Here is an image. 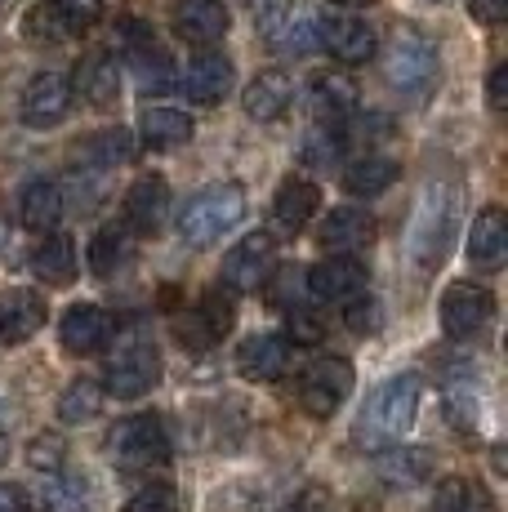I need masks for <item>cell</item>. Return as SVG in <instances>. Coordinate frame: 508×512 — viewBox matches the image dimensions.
I'll list each match as a JSON object with an SVG mask.
<instances>
[{
  "mask_svg": "<svg viewBox=\"0 0 508 512\" xmlns=\"http://www.w3.org/2000/svg\"><path fill=\"white\" fill-rule=\"evenodd\" d=\"M317 36H321V18L312 14V9H295L290 5L286 14L277 18V23L263 32V41H268L277 54H308V49H317Z\"/></svg>",
  "mask_w": 508,
  "mask_h": 512,
  "instance_id": "484cf974",
  "label": "cell"
},
{
  "mask_svg": "<svg viewBox=\"0 0 508 512\" xmlns=\"http://www.w3.org/2000/svg\"><path fill=\"white\" fill-rule=\"evenodd\" d=\"M361 290H366V268H361L353 254H330V259L308 268V294L317 303H344Z\"/></svg>",
  "mask_w": 508,
  "mask_h": 512,
  "instance_id": "9a60e30c",
  "label": "cell"
},
{
  "mask_svg": "<svg viewBox=\"0 0 508 512\" xmlns=\"http://www.w3.org/2000/svg\"><path fill=\"white\" fill-rule=\"evenodd\" d=\"M107 388L99 379H72L63 392H58V419L63 423H90L103 415Z\"/></svg>",
  "mask_w": 508,
  "mask_h": 512,
  "instance_id": "836d02e7",
  "label": "cell"
},
{
  "mask_svg": "<svg viewBox=\"0 0 508 512\" xmlns=\"http://www.w3.org/2000/svg\"><path fill=\"white\" fill-rule=\"evenodd\" d=\"M90 504V490H85V477H76V472H50L41 486V495H36V508L41 512H85Z\"/></svg>",
  "mask_w": 508,
  "mask_h": 512,
  "instance_id": "e575fe53",
  "label": "cell"
},
{
  "mask_svg": "<svg viewBox=\"0 0 508 512\" xmlns=\"http://www.w3.org/2000/svg\"><path fill=\"white\" fill-rule=\"evenodd\" d=\"M23 36L32 45H58V41H67V18H63V9H58V0H41V5H32L27 9V18H23Z\"/></svg>",
  "mask_w": 508,
  "mask_h": 512,
  "instance_id": "d590c367",
  "label": "cell"
},
{
  "mask_svg": "<svg viewBox=\"0 0 508 512\" xmlns=\"http://www.w3.org/2000/svg\"><path fill=\"white\" fill-rule=\"evenodd\" d=\"M32 272L36 281H45L50 290H67L76 281V245L67 236H41V245L32 250Z\"/></svg>",
  "mask_w": 508,
  "mask_h": 512,
  "instance_id": "4316f807",
  "label": "cell"
},
{
  "mask_svg": "<svg viewBox=\"0 0 508 512\" xmlns=\"http://www.w3.org/2000/svg\"><path fill=\"white\" fill-rule=\"evenodd\" d=\"M76 90H81V98L94 107H116V98H121V67H116V58L90 54L81 67H76Z\"/></svg>",
  "mask_w": 508,
  "mask_h": 512,
  "instance_id": "83f0119b",
  "label": "cell"
},
{
  "mask_svg": "<svg viewBox=\"0 0 508 512\" xmlns=\"http://www.w3.org/2000/svg\"><path fill=\"white\" fill-rule=\"evenodd\" d=\"M281 512H330V495L321 486H308V490H299Z\"/></svg>",
  "mask_w": 508,
  "mask_h": 512,
  "instance_id": "bcb514c9",
  "label": "cell"
},
{
  "mask_svg": "<svg viewBox=\"0 0 508 512\" xmlns=\"http://www.w3.org/2000/svg\"><path fill=\"white\" fill-rule=\"evenodd\" d=\"M317 241H321V250H330V254H353L361 245L375 241V219H370L366 210H357V205H339V210H330L326 219H321Z\"/></svg>",
  "mask_w": 508,
  "mask_h": 512,
  "instance_id": "44dd1931",
  "label": "cell"
},
{
  "mask_svg": "<svg viewBox=\"0 0 508 512\" xmlns=\"http://www.w3.org/2000/svg\"><path fill=\"white\" fill-rule=\"evenodd\" d=\"M388 486H419V481L433 477V455L424 446H388L379 459Z\"/></svg>",
  "mask_w": 508,
  "mask_h": 512,
  "instance_id": "1f68e13d",
  "label": "cell"
},
{
  "mask_svg": "<svg viewBox=\"0 0 508 512\" xmlns=\"http://www.w3.org/2000/svg\"><path fill=\"white\" fill-rule=\"evenodd\" d=\"M508 254V219L500 205H486V210H477L473 228H468V263L473 268H500Z\"/></svg>",
  "mask_w": 508,
  "mask_h": 512,
  "instance_id": "603a6c76",
  "label": "cell"
},
{
  "mask_svg": "<svg viewBox=\"0 0 508 512\" xmlns=\"http://www.w3.org/2000/svg\"><path fill=\"white\" fill-rule=\"evenodd\" d=\"M290 103H295V81H290L281 67H268V72H259L246 85V94H241V107H246V116H250V121H259V125L281 121V116L290 112Z\"/></svg>",
  "mask_w": 508,
  "mask_h": 512,
  "instance_id": "ac0fdd59",
  "label": "cell"
},
{
  "mask_svg": "<svg viewBox=\"0 0 508 512\" xmlns=\"http://www.w3.org/2000/svg\"><path fill=\"white\" fill-rule=\"evenodd\" d=\"M277 272V236L272 232H250L223 254V285L232 294H250Z\"/></svg>",
  "mask_w": 508,
  "mask_h": 512,
  "instance_id": "52a82bcc",
  "label": "cell"
},
{
  "mask_svg": "<svg viewBox=\"0 0 508 512\" xmlns=\"http://www.w3.org/2000/svg\"><path fill=\"white\" fill-rule=\"evenodd\" d=\"M192 116L179 112V107H143L139 116V134L148 147H179L192 139Z\"/></svg>",
  "mask_w": 508,
  "mask_h": 512,
  "instance_id": "4dcf8cb0",
  "label": "cell"
},
{
  "mask_svg": "<svg viewBox=\"0 0 508 512\" xmlns=\"http://www.w3.org/2000/svg\"><path fill=\"white\" fill-rule=\"evenodd\" d=\"M317 205H321L317 183L304 179V174H290V179H281L277 196H272V219H277L286 232H299V228H308Z\"/></svg>",
  "mask_w": 508,
  "mask_h": 512,
  "instance_id": "d4e9b609",
  "label": "cell"
},
{
  "mask_svg": "<svg viewBox=\"0 0 508 512\" xmlns=\"http://www.w3.org/2000/svg\"><path fill=\"white\" fill-rule=\"evenodd\" d=\"M45 326V299L27 285L0 294V343H23Z\"/></svg>",
  "mask_w": 508,
  "mask_h": 512,
  "instance_id": "7402d4cb",
  "label": "cell"
},
{
  "mask_svg": "<svg viewBox=\"0 0 508 512\" xmlns=\"http://www.w3.org/2000/svg\"><path fill=\"white\" fill-rule=\"evenodd\" d=\"M197 317L210 326L214 339H223V334H232V326H237V294L223 290V285H214V290L201 294L197 303Z\"/></svg>",
  "mask_w": 508,
  "mask_h": 512,
  "instance_id": "74e56055",
  "label": "cell"
},
{
  "mask_svg": "<svg viewBox=\"0 0 508 512\" xmlns=\"http://www.w3.org/2000/svg\"><path fill=\"white\" fill-rule=\"evenodd\" d=\"M125 512H179V495H174L170 486H143L139 495H130V504H125Z\"/></svg>",
  "mask_w": 508,
  "mask_h": 512,
  "instance_id": "7bdbcfd3",
  "label": "cell"
},
{
  "mask_svg": "<svg viewBox=\"0 0 508 512\" xmlns=\"http://www.w3.org/2000/svg\"><path fill=\"white\" fill-rule=\"evenodd\" d=\"M116 49L130 58V67H134L143 90H165V85L174 81L170 54L156 45L152 27L143 23V18H121V23H116Z\"/></svg>",
  "mask_w": 508,
  "mask_h": 512,
  "instance_id": "ba28073f",
  "label": "cell"
},
{
  "mask_svg": "<svg viewBox=\"0 0 508 512\" xmlns=\"http://www.w3.org/2000/svg\"><path fill=\"white\" fill-rule=\"evenodd\" d=\"M486 98H491L495 112H504L508 107V67H491V81H486Z\"/></svg>",
  "mask_w": 508,
  "mask_h": 512,
  "instance_id": "c3c4849f",
  "label": "cell"
},
{
  "mask_svg": "<svg viewBox=\"0 0 508 512\" xmlns=\"http://www.w3.org/2000/svg\"><path fill=\"white\" fill-rule=\"evenodd\" d=\"M58 9H63V18H67V32L81 36V32H90V27L99 23L103 0H58Z\"/></svg>",
  "mask_w": 508,
  "mask_h": 512,
  "instance_id": "ee69618b",
  "label": "cell"
},
{
  "mask_svg": "<svg viewBox=\"0 0 508 512\" xmlns=\"http://www.w3.org/2000/svg\"><path fill=\"white\" fill-rule=\"evenodd\" d=\"M397 174H402V165L393 161V156H375V152H366L361 161H353L344 170V192L348 196H379V192H388V187L397 183Z\"/></svg>",
  "mask_w": 508,
  "mask_h": 512,
  "instance_id": "f546056e",
  "label": "cell"
},
{
  "mask_svg": "<svg viewBox=\"0 0 508 512\" xmlns=\"http://www.w3.org/2000/svg\"><path fill=\"white\" fill-rule=\"evenodd\" d=\"M344 130L339 125H317V130L304 134V161L317 165V170H326V165H335L339 156H344Z\"/></svg>",
  "mask_w": 508,
  "mask_h": 512,
  "instance_id": "f35d334b",
  "label": "cell"
},
{
  "mask_svg": "<svg viewBox=\"0 0 508 512\" xmlns=\"http://www.w3.org/2000/svg\"><path fill=\"white\" fill-rule=\"evenodd\" d=\"M63 187L50 183V179H32L18 192V223H23L27 232H54L58 219H63Z\"/></svg>",
  "mask_w": 508,
  "mask_h": 512,
  "instance_id": "cb8c5ba5",
  "label": "cell"
},
{
  "mask_svg": "<svg viewBox=\"0 0 508 512\" xmlns=\"http://www.w3.org/2000/svg\"><path fill=\"white\" fill-rule=\"evenodd\" d=\"M170 326H174V339H179L183 348H192V352H205V348H214V343H219V339L210 334V326H205V321L197 317V308H192V312H179Z\"/></svg>",
  "mask_w": 508,
  "mask_h": 512,
  "instance_id": "b9f144b4",
  "label": "cell"
},
{
  "mask_svg": "<svg viewBox=\"0 0 508 512\" xmlns=\"http://www.w3.org/2000/svg\"><path fill=\"white\" fill-rule=\"evenodd\" d=\"M5 236H9V228H5V223H0V254H5Z\"/></svg>",
  "mask_w": 508,
  "mask_h": 512,
  "instance_id": "816d5d0a",
  "label": "cell"
},
{
  "mask_svg": "<svg viewBox=\"0 0 508 512\" xmlns=\"http://www.w3.org/2000/svg\"><path fill=\"white\" fill-rule=\"evenodd\" d=\"M241 219H246V187L228 179V183L201 187V192L192 196L188 205H183L179 232H183V241H188V245L205 250V245H214L223 232L237 228Z\"/></svg>",
  "mask_w": 508,
  "mask_h": 512,
  "instance_id": "6da1fadb",
  "label": "cell"
},
{
  "mask_svg": "<svg viewBox=\"0 0 508 512\" xmlns=\"http://www.w3.org/2000/svg\"><path fill=\"white\" fill-rule=\"evenodd\" d=\"M130 259H134V236L125 223H103V228L90 236V272L94 277H112V272H121Z\"/></svg>",
  "mask_w": 508,
  "mask_h": 512,
  "instance_id": "f1b7e54d",
  "label": "cell"
},
{
  "mask_svg": "<svg viewBox=\"0 0 508 512\" xmlns=\"http://www.w3.org/2000/svg\"><path fill=\"white\" fill-rule=\"evenodd\" d=\"M308 103L321 125H344L348 116H357L361 90L353 76H344V72H317L308 85Z\"/></svg>",
  "mask_w": 508,
  "mask_h": 512,
  "instance_id": "e0dca14e",
  "label": "cell"
},
{
  "mask_svg": "<svg viewBox=\"0 0 508 512\" xmlns=\"http://www.w3.org/2000/svg\"><path fill=\"white\" fill-rule=\"evenodd\" d=\"M232 27V14L223 0H174V32L188 45H214Z\"/></svg>",
  "mask_w": 508,
  "mask_h": 512,
  "instance_id": "2e32d148",
  "label": "cell"
},
{
  "mask_svg": "<svg viewBox=\"0 0 508 512\" xmlns=\"http://www.w3.org/2000/svg\"><path fill=\"white\" fill-rule=\"evenodd\" d=\"M344 326L353 334H379L384 326V308H379L375 294H353V299H344Z\"/></svg>",
  "mask_w": 508,
  "mask_h": 512,
  "instance_id": "60d3db41",
  "label": "cell"
},
{
  "mask_svg": "<svg viewBox=\"0 0 508 512\" xmlns=\"http://www.w3.org/2000/svg\"><path fill=\"white\" fill-rule=\"evenodd\" d=\"M353 383H357L353 361L321 357V361H312L304 370V379H299V406H304L312 419H330L348 397H353Z\"/></svg>",
  "mask_w": 508,
  "mask_h": 512,
  "instance_id": "8992f818",
  "label": "cell"
},
{
  "mask_svg": "<svg viewBox=\"0 0 508 512\" xmlns=\"http://www.w3.org/2000/svg\"><path fill=\"white\" fill-rule=\"evenodd\" d=\"M103 379H107V392L121 401H134V397H143V392H152L156 383H161V352H156V343L143 339V334L121 339L107 352Z\"/></svg>",
  "mask_w": 508,
  "mask_h": 512,
  "instance_id": "277c9868",
  "label": "cell"
},
{
  "mask_svg": "<svg viewBox=\"0 0 508 512\" xmlns=\"http://www.w3.org/2000/svg\"><path fill=\"white\" fill-rule=\"evenodd\" d=\"M107 459L116 468H156L170 459V432H165L161 415H130L107 432Z\"/></svg>",
  "mask_w": 508,
  "mask_h": 512,
  "instance_id": "5b68a950",
  "label": "cell"
},
{
  "mask_svg": "<svg viewBox=\"0 0 508 512\" xmlns=\"http://www.w3.org/2000/svg\"><path fill=\"white\" fill-rule=\"evenodd\" d=\"M468 14H473L477 23L495 27V23H504L508 18V0H468Z\"/></svg>",
  "mask_w": 508,
  "mask_h": 512,
  "instance_id": "7dc6e473",
  "label": "cell"
},
{
  "mask_svg": "<svg viewBox=\"0 0 508 512\" xmlns=\"http://www.w3.org/2000/svg\"><path fill=\"white\" fill-rule=\"evenodd\" d=\"M286 366H290V343L281 339V334H272V330L250 334V339L237 348V370H241V379H250V383L281 379Z\"/></svg>",
  "mask_w": 508,
  "mask_h": 512,
  "instance_id": "d6986e66",
  "label": "cell"
},
{
  "mask_svg": "<svg viewBox=\"0 0 508 512\" xmlns=\"http://www.w3.org/2000/svg\"><path fill=\"white\" fill-rule=\"evenodd\" d=\"M330 5H344V9H357V5H370V0H330Z\"/></svg>",
  "mask_w": 508,
  "mask_h": 512,
  "instance_id": "f907efd6",
  "label": "cell"
},
{
  "mask_svg": "<svg viewBox=\"0 0 508 512\" xmlns=\"http://www.w3.org/2000/svg\"><path fill=\"white\" fill-rule=\"evenodd\" d=\"M232 81H237V67H232L228 54H214V49H205V54H197L188 67L179 72V90L192 98V103L201 107H214L223 103L232 90Z\"/></svg>",
  "mask_w": 508,
  "mask_h": 512,
  "instance_id": "7c38bea8",
  "label": "cell"
},
{
  "mask_svg": "<svg viewBox=\"0 0 508 512\" xmlns=\"http://www.w3.org/2000/svg\"><path fill=\"white\" fill-rule=\"evenodd\" d=\"M388 85L406 98H424L437 85V45L419 27H402L384 54Z\"/></svg>",
  "mask_w": 508,
  "mask_h": 512,
  "instance_id": "3957f363",
  "label": "cell"
},
{
  "mask_svg": "<svg viewBox=\"0 0 508 512\" xmlns=\"http://www.w3.org/2000/svg\"><path fill=\"white\" fill-rule=\"evenodd\" d=\"M165 210H170V183L161 174H143L130 183V192H125V228L130 232H156Z\"/></svg>",
  "mask_w": 508,
  "mask_h": 512,
  "instance_id": "ffe728a7",
  "label": "cell"
},
{
  "mask_svg": "<svg viewBox=\"0 0 508 512\" xmlns=\"http://www.w3.org/2000/svg\"><path fill=\"white\" fill-rule=\"evenodd\" d=\"M455 228V201L442 192H428L424 205H419L415 223H410V259H415L419 272L437 268L446 254V232Z\"/></svg>",
  "mask_w": 508,
  "mask_h": 512,
  "instance_id": "9c48e42d",
  "label": "cell"
},
{
  "mask_svg": "<svg viewBox=\"0 0 508 512\" xmlns=\"http://www.w3.org/2000/svg\"><path fill=\"white\" fill-rule=\"evenodd\" d=\"M67 107H72V81L58 72H36L27 81L18 112H23V121L32 130H50V125H58L67 116Z\"/></svg>",
  "mask_w": 508,
  "mask_h": 512,
  "instance_id": "5bb4252c",
  "label": "cell"
},
{
  "mask_svg": "<svg viewBox=\"0 0 508 512\" xmlns=\"http://www.w3.org/2000/svg\"><path fill=\"white\" fill-rule=\"evenodd\" d=\"M67 464V441L58 437V432H41V437H32L27 441V468H36V472H58Z\"/></svg>",
  "mask_w": 508,
  "mask_h": 512,
  "instance_id": "ab89813d",
  "label": "cell"
},
{
  "mask_svg": "<svg viewBox=\"0 0 508 512\" xmlns=\"http://www.w3.org/2000/svg\"><path fill=\"white\" fill-rule=\"evenodd\" d=\"M0 5H5V0H0Z\"/></svg>",
  "mask_w": 508,
  "mask_h": 512,
  "instance_id": "f5cc1de1",
  "label": "cell"
},
{
  "mask_svg": "<svg viewBox=\"0 0 508 512\" xmlns=\"http://www.w3.org/2000/svg\"><path fill=\"white\" fill-rule=\"evenodd\" d=\"M495 317V294L477 281H451L442 290V326L451 339H473L491 326Z\"/></svg>",
  "mask_w": 508,
  "mask_h": 512,
  "instance_id": "30bf717a",
  "label": "cell"
},
{
  "mask_svg": "<svg viewBox=\"0 0 508 512\" xmlns=\"http://www.w3.org/2000/svg\"><path fill=\"white\" fill-rule=\"evenodd\" d=\"M290 339L295 343H321V321L308 308H290Z\"/></svg>",
  "mask_w": 508,
  "mask_h": 512,
  "instance_id": "f6af8a7d",
  "label": "cell"
},
{
  "mask_svg": "<svg viewBox=\"0 0 508 512\" xmlns=\"http://www.w3.org/2000/svg\"><path fill=\"white\" fill-rule=\"evenodd\" d=\"M419 397H424L419 374H393L388 383H379L375 397H370L366 423H361V437H366L370 446H393V441H402L419 415Z\"/></svg>",
  "mask_w": 508,
  "mask_h": 512,
  "instance_id": "7a4b0ae2",
  "label": "cell"
},
{
  "mask_svg": "<svg viewBox=\"0 0 508 512\" xmlns=\"http://www.w3.org/2000/svg\"><path fill=\"white\" fill-rule=\"evenodd\" d=\"M433 512H495V499L468 477H442L433 490Z\"/></svg>",
  "mask_w": 508,
  "mask_h": 512,
  "instance_id": "d6a6232c",
  "label": "cell"
},
{
  "mask_svg": "<svg viewBox=\"0 0 508 512\" xmlns=\"http://www.w3.org/2000/svg\"><path fill=\"white\" fill-rule=\"evenodd\" d=\"M0 512H32V499H27V490L14 486V481H0Z\"/></svg>",
  "mask_w": 508,
  "mask_h": 512,
  "instance_id": "681fc988",
  "label": "cell"
},
{
  "mask_svg": "<svg viewBox=\"0 0 508 512\" xmlns=\"http://www.w3.org/2000/svg\"><path fill=\"white\" fill-rule=\"evenodd\" d=\"M85 156H90V170H112V165H125L134 156V139L130 130H103L94 139H85Z\"/></svg>",
  "mask_w": 508,
  "mask_h": 512,
  "instance_id": "8d00e7d4",
  "label": "cell"
},
{
  "mask_svg": "<svg viewBox=\"0 0 508 512\" xmlns=\"http://www.w3.org/2000/svg\"><path fill=\"white\" fill-rule=\"evenodd\" d=\"M321 49H330V58H339L344 67H357V63H370L379 49V32L366 23V18H321V36H317Z\"/></svg>",
  "mask_w": 508,
  "mask_h": 512,
  "instance_id": "8fae6325",
  "label": "cell"
},
{
  "mask_svg": "<svg viewBox=\"0 0 508 512\" xmlns=\"http://www.w3.org/2000/svg\"><path fill=\"white\" fill-rule=\"evenodd\" d=\"M116 334V317L99 303H76V308H67L63 326H58V339H63V348L72 352V357H90V352H103L107 343H112Z\"/></svg>",
  "mask_w": 508,
  "mask_h": 512,
  "instance_id": "4fadbf2b",
  "label": "cell"
}]
</instances>
